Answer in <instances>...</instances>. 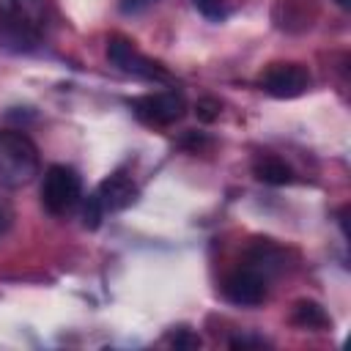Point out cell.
I'll return each mask as SVG.
<instances>
[{"label": "cell", "mask_w": 351, "mask_h": 351, "mask_svg": "<svg viewBox=\"0 0 351 351\" xmlns=\"http://www.w3.org/2000/svg\"><path fill=\"white\" fill-rule=\"evenodd\" d=\"M52 22V0H0V38L14 49H36Z\"/></svg>", "instance_id": "cell-1"}, {"label": "cell", "mask_w": 351, "mask_h": 351, "mask_svg": "<svg viewBox=\"0 0 351 351\" xmlns=\"http://www.w3.org/2000/svg\"><path fill=\"white\" fill-rule=\"evenodd\" d=\"M38 167L41 162L36 143L16 129H0V186H27L38 176Z\"/></svg>", "instance_id": "cell-2"}, {"label": "cell", "mask_w": 351, "mask_h": 351, "mask_svg": "<svg viewBox=\"0 0 351 351\" xmlns=\"http://www.w3.org/2000/svg\"><path fill=\"white\" fill-rule=\"evenodd\" d=\"M134 200H137V184L132 181L129 173L115 170V173H110V176L96 186L93 195H88V200H85V206H82V225L90 228V230H96L107 214L123 211V208H129Z\"/></svg>", "instance_id": "cell-3"}, {"label": "cell", "mask_w": 351, "mask_h": 351, "mask_svg": "<svg viewBox=\"0 0 351 351\" xmlns=\"http://www.w3.org/2000/svg\"><path fill=\"white\" fill-rule=\"evenodd\" d=\"M80 200H82V178H80V173L74 167H69V165L47 167L44 181H41V206L49 214L63 217Z\"/></svg>", "instance_id": "cell-4"}, {"label": "cell", "mask_w": 351, "mask_h": 351, "mask_svg": "<svg viewBox=\"0 0 351 351\" xmlns=\"http://www.w3.org/2000/svg\"><path fill=\"white\" fill-rule=\"evenodd\" d=\"M107 60L118 69V71H123V74H129V77H137V80H145V82H170V71L162 66V63H156V60H151L148 55H143L129 38H123V36H112V38H107Z\"/></svg>", "instance_id": "cell-5"}, {"label": "cell", "mask_w": 351, "mask_h": 351, "mask_svg": "<svg viewBox=\"0 0 351 351\" xmlns=\"http://www.w3.org/2000/svg\"><path fill=\"white\" fill-rule=\"evenodd\" d=\"M132 112L151 126H173L184 118L186 112V99L181 90H159V93H145V96H134L129 99Z\"/></svg>", "instance_id": "cell-6"}, {"label": "cell", "mask_w": 351, "mask_h": 351, "mask_svg": "<svg viewBox=\"0 0 351 351\" xmlns=\"http://www.w3.org/2000/svg\"><path fill=\"white\" fill-rule=\"evenodd\" d=\"M222 293L230 304L239 307H258L266 299V274L255 266H241L233 274L225 277L222 282Z\"/></svg>", "instance_id": "cell-7"}, {"label": "cell", "mask_w": 351, "mask_h": 351, "mask_svg": "<svg viewBox=\"0 0 351 351\" xmlns=\"http://www.w3.org/2000/svg\"><path fill=\"white\" fill-rule=\"evenodd\" d=\"M261 85L274 99H296L310 88V71L302 63H274L261 77Z\"/></svg>", "instance_id": "cell-8"}, {"label": "cell", "mask_w": 351, "mask_h": 351, "mask_svg": "<svg viewBox=\"0 0 351 351\" xmlns=\"http://www.w3.org/2000/svg\"><path fill=\"white\" fill-rule=\"evenodd\" d=\"M252 173H255L258 181L271 184V186H282V184H291L293 181V170L282 159H277V156H261V159H255Z\"/></svg>", "instance_id": "cell-9"}, {"label": "cell", "mask_w": 351, "mask_h": 351, "mask_svg": "<svg viewBox=\"0 0 351 351\" xmlns=\"http://www.w3.org/2000/svg\"><path fill=\"white\" fill-rule=\"evenodd\" d=\"M293 321L299 324V326H307V329H315V326H326V313H324V307L321 304H315V302H299L296 307H293Z\"/></svg>", "instance_id": "cell-10"}, {"label": "cell", "mask_w": 351, "mask_h": 351, "mask_svg": "<svg viewBox=\"0 0 351 351\" xmlns=\"http://www.w3.org/2000/svg\"><path fill=\"white\" fill-rule=\"evenodd\" d=\"M192 3H195V8H197L206 19L219 22V19L225 16V0H192Z\"/></svg>", "instance_id": "cell-11"}, {"label": "cell", "mask_w": 351, "mask_h": 351, "mask_svg": "<svg viewBox=\"0 0 351 351\" xmlns=\"http://www.w3.org/2000/svg\"><path fill=\"white\" fill-rule=\"evenodd\" d=\"M154 3H159V0H118V8H121V14H143Z\"/></svg>", "instance_id": "cell-12"}, {"label": "cell", "mask_w": 351, "mask_h": 351, "mask_svg": "<svg viewBox=\"0 0 351 351\" xmlns=\"http://www.w3.org/2000/svg\"><path fill=\"white\" fill-rule=\"evenodd\" d=\"M8 225H11V208L5 200H0V236L8 230Z\"/></svg>", "instance_id": "cell-13"}, {"label": "cell", "mask_w": 351, "mask_h": 351, "mask_svg": "<svg viewBox=\"0 0 351 351\" xmlns=\"http://www.w3.org/2000/svg\"><path fill=\"white\" fill-rule=\"evenodd\" d=\"M211 107H217V104H214V101H208V99H203V101L197 104V110H200V118H203V121H214V115H217V112H211Z\"/></svg>", "instance_id": "cell-14"}]
</instances>
